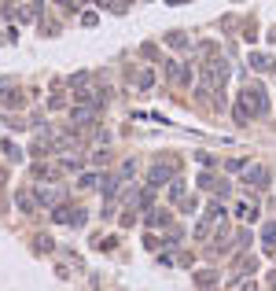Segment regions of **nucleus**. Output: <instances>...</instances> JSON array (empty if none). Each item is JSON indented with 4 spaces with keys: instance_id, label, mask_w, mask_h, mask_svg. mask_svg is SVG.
I'll list each match as a JSON object with an SVG mask.
<instances>
[{
    "instance_id": "nucleus-1",
    "label": "nucleus",
    "mask_w": 276,
    "mask_h": 291,
    "mask_svg": "<svg viewBox=\"0 0 276 291\" xmlns=\"http://www.w3.org/2000/svg\"><path fill=\"white\" fill-rule=\"evenodd\" d=\"M173 173H177V162H169V158H166V162H155V166H151V173H147V184H151V188H158V184H166Z\"/></svg>"
},
{
    "instance_id": "nucleus-2",
    "label": "nucleus",
    "mask_w": 276,
    "mask_h": 291,
    "mask_svg": "<svg viewBox=\"0 0 276 291\" xmlns=\"http://www.w3.org/2000/svg\"><path fill=\"white\" fill-rule=\"evenodd\" d=\"M243 100H251V111H254V115H265V111H269V96H265L262 85H247L243 89Z\"/></svg>"
},
{
    "instance_id": "nucleus-3",
    "label": "nucleus",
    "mask_w": 276,
    "mask_h": 291,
    "mask_svg": "<svg viewBox=\"0 0 276 291\" xmlns=\"http://www.w3.org/2000/svg\"><path fill=\"white\" fill-rule=\"evenodd\" d=\"M251 184H254V188H265V184H269V173H265L262 166H254V170H251Z\"/></svg>"
}]
</instances>
